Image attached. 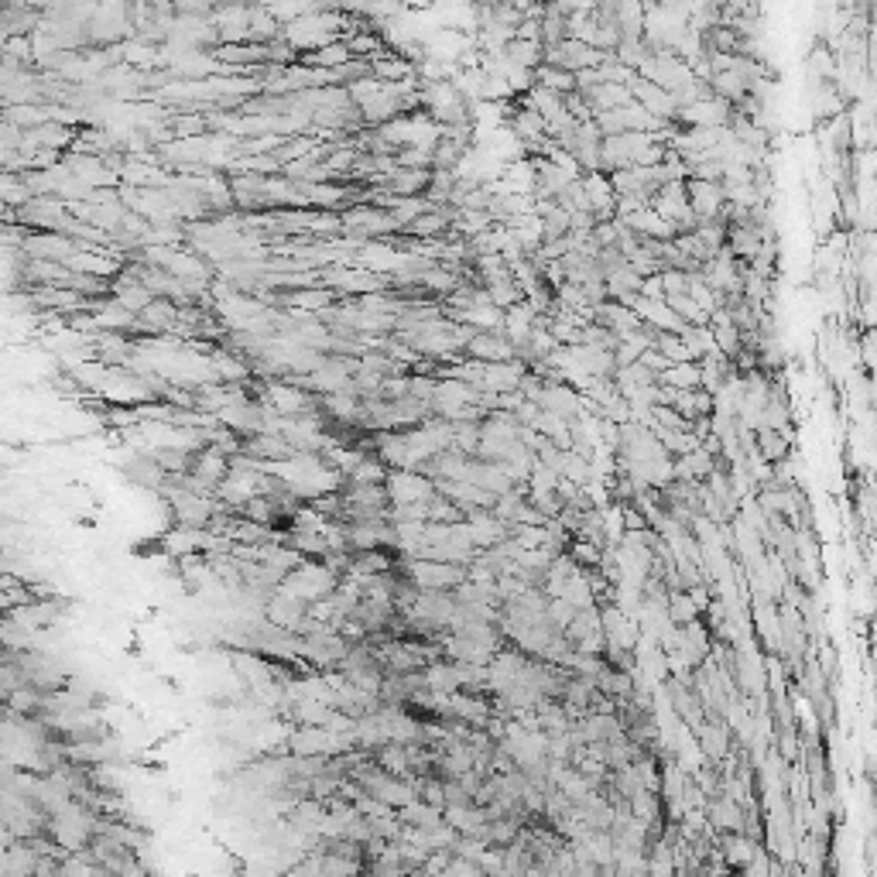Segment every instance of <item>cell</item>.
Masks as SVG:
<instances>
[{
  "label": "cell",
  "mask_w": 877,
  "mask_h": 877,
  "mask_svg": "<svg viewBox=\"0 0 877 877\" xmlns=\"http://www.w3.org/2000/svg\"><path fill=\"white\" fill-rule=\"evenodd\" d=\"M442 877H484V871L477 867V860H466V857H449L446 871Z\"/></svg>",
  "instance_id": "2"
},
{
  "label": "cell",
  "mask_w": 877,
  "mask_h": 877,
  "mask_svg": "<svg viewBox=\"0 0 877 877\" xmlns=\"http://www.w3.org/2000/svg\"><path fill=\"white\" fill-rule=\"evenodd\" d=\"M658 384L672 391H696L699 388V364L686 360V364H669L658 374Z\"/></svg>",
  "instance_id": "1"
}]
</instances>
